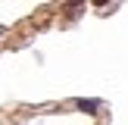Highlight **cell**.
<instances>
[{"mask_svg": "<svg viewBox=\"0 0 128 125\" xmlns=\"http://www.w3.org/2000/svg\"><path fill=\"white\" fill-rule=\"evenodd\" d=\"M97 100H78V110H84V112H91V116H94V110H97Z\"/></svg>", "mask_w": 128, "mask_h": 125, "instance_id": "1", "label": "cell"}]
</instances>
